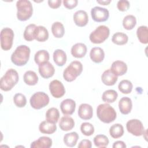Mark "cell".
I'll list each match as a JSON object with an SVG mask.
<instances>
[{
	"label": "cell",
	"instance_id": "obj_28",
	"mask_svg": "<svg viewBox=\"0 0 148 148\" xmlns=\"http://www.w3.org/2000/svg\"><path fill=\"white\" fill-rule=\"evenodd\" d=\"M79 139V135L76 132L66 134L64 136V142L68 147H73L76 145Z\"/></svg>",
	"mask_w": 148,
	"mask_h": 148
},
{
	"label": "cell",
	"instance_id": "obj_37",
	"mask_svg": "<svg viewBox=\"0 0 148 148\" xmlns=\"http://www.w3.org/2000/svg\"><path fill=\"white\" fill-rule=\"evenodd\" d=\"M109 142L108 138L105 135L99 134L94 138V145L97 147H106L108 146Z\"/></svg>",
	"mask_w": 148,
	"mask_h": 148
},
{
	"label": "cell",
	"instance_id": "obj_4",
	"mask_svg": "<svg viewBox=\"0 0 148 148\" xmlns=\"http://www.w3.org/2000/svg\"><path fill=\"white\" fill-rule=\"evenodd\" d=\"M16 7L17 9V17L18 20L21 21H26L32 16L33 7L29 1H18L16 2Z\"/></svg>",
	"mask_w": 148,
	"mask_h": 148
},
{
	"label": "cell",
	"instance_id": "obj_45",
	"mask_svg": "<svg viewBox=\"0 0 148 148\" xmlns=\"http://www.w3.org/2000/svg\"><path fill=\"white\" fill-rule=\"evenodd\" d=\"M112 147L113 148H125L126 147V145L125 144V143L123 141L121 140H118V141H116L113 143Z\"/></svg>",
	"mask_w": 148,
	"mask_h": 148
},
{
	"label": "cell",
	"instance_id": "obj_5",
	"mask_svg": "<svg viewBox=\"0 0 148 148\" xmlns=\"http://www.w3.org/2000/svg\"><path fill=\"white\" fill-rule=\"evenodd\" d=\"M82 64L79 61H73L64 71V79L66 82H72L82 73Z\"/></svg>",
	"mask_w": 148,
	"mask_h": 148
},
{
	"label": "cell",
	"instance_id": "obj_13",
	"mask_svg": "<svg viewBox=\"0 0 148 148\" xmlns=\"http://www.w3.org/2000/svg\"><path fill=\"white\" fill-rule=\"evenodd\" d=\"M73 21L78 27H84L88 21V17L87 12L83 10L76 11L73 16Z\"/></svg>",
	"mask_w": 148,
	"mask_h": 148
},
{
	"label": "cell",
	"instance_id": "obj_12",
	"mask_svg": "<svg viewBox=\"0 0 148 148\" xmlns=\"http://www.w3.org/2000/svg\"><path fill=\"white\" fill-rule=\"evenodd\" d=\"M60 108L64 115H71L75 110L76 102L72 99H65L61 102Z\"/></svg>",
	"mask_w": 148,
	"mask_h": 148
},
{
	"label": "cell",
	"instance_id": "obj_6",
	"mask_svg": "<svg viewBox=\"0 0 148 148\" xmlns=\"http://www.w3.org/2000/svg\"><path fill=\"white\" fill-rule=\"evenodd\" d=\"M110 34L109 28L105 25H99L92 31L89 38L92 43L99 44L103 43L106 39H108Z\"/></svg>",
	"mask_w": 148,
	"mask_h": 148
},
{
	"label": "cell",
	"instance_id": "obj_21",
	"mask_svg": "<svg viewBox=\"0 0 148 148\" xmlns=\"http://www.w3.org/2000/svg\"><path fill=\"white\" fill-rule=\"evenodd\" d=\"M91 60L95 63L101 62L105 57L103 50L99 47H95L91 49L90 53Z\"/></svg>",
	"mask_w": 148,
	"mask_h": 148
},
{
	"label": "cell",
	"instance_id": "obj_8",
	"mask_svg": "<svg viewBox=\"0 0 148 148\" xmlns=\"http://www.w3.org/2000/svg\"><path fill=\"white\" fill-rule=\"evenodd\" d=\"M13 31L8 27L3 28L1 32V46L3 50H10L13 45Z\"/></svg>",
	"mask_w": 148,
	"mask_h": 148
},
{
	"label": "cell",
	"instance_id": "obj_32",
	"mask_svg": "<svg viewBox=\"0 0 148 148\" xmlns=\"http://www.w3.org/2000/svg\"><path fill=\"white\" fill-rule=\"evenodd\" d=\"M109 134L113 138H119L124 134V128L120 124H114L110 127Z\"/></svg>",
	"mask_w": 148,
	"mask_h": 148
},
{
	"label": "cell",
	"instance_id": "obj_27",
	"mask_svg": "<svg viewBox=\"0 0 148 148\" xmlns=\"http://www.w3.org/2000/svg\"><path fill=\"white\" fill-rule=\"evenodd\" d=\"M24 83L29 86H34L38 82V77L37 74L32 71H28L25 72L23 76Z\"/></svg>",
	"mask_w": 148,
	"mask_h": 148
},
{
	"label": "cell",
	"instance_id": "obj_14",
	"mask_svg": "<svg viewBox=\"0 0 148 148\" xmlns=\"http://www.w3.org/2000/svg\"><path fill=\"white\" fill-rule=\"evenodd\" d=\"M39 72L42 77L48 79L54 75L55 69L53 65L48 61L39 65Z\"/></svg>",
	"mask_w": 148,
	"mask_h": 148
},
{
	"label": "cell",
	"instance_id": "obj_3",
	"mask_svg": "<svg viewBox=\"0 0 148 148\" xmlns=\"http://www.w3.org/2000/svg\"><path fill=\"white\" fill-rule=\"evenodd\" d=\"M19 76L14 69H8L0 80V88L4 91H10L17 83Z\"/></svg>",
	"mask_w": 148,
	"mask_h": 148
},
{
	"label": "cell",
	"instance_id": "obj_33",
	"mask_svg": "<svg viewBox=\"0 0 148 148\" xmlns=\"http://www.w3.org/2000/svg\"><path fill=\"white\" fill-rule=\"evenodd\" d=\"M128 36L123 32H116L113 34L112 38V41L113 43L117 45H124L128 42Z\"/></svg>",
	"mask_w": 148,
	"mask_h": 148
},
{
	"label": "cell",
	"instance_id": "obj_10",
	"mask_svg": "<svg viewBox=\"0 0 148 148\" xmlns=\"http://www.w3.org/2000/svg\"><path fill=\"white\" fill-rule=\"evenodd\" d=\"M91 15L94 21L96 22H104L108 20L109 17V12L106 8L95 6L91 9Z\"/></svg>",
	"mask_w": 148,
	"mask_h": 148
},
{
	"label": "cell",
	"instance_id": "obj_17",
	"mask_svg": "<svg viewBox=\"0 0 148 148\" xmlns=\"http://www.w3.org/2000/svg\"><path fill=\"white\" fill-rule=\"evenodd\" d=\"M117 76L109 69H107L103 72L101 76V80L102 83L106 86H113L117 81Z\"/></svg>",
	"mask_w": 148,
	"mask_h": 148
},
{
	"label": "cell",
	"instance_id": "obj_9",
	"mask_svg": "<svg viewBox=\"0 0 148 148\" xmlns=\"http://www.w3.org/2000/svg\"><path fill=\"white\" fill-rule=\"evenodd\" d=\"M126 128L128 132L133 135L139 136L145 134V128L142 123L138 119H131L127 121Z\"/></svg>",
	"mask_w": 148,
	"mask_h": 148
},
{
	"label": "cell",
	"instance_id": "obj_34",
	"mask_svg": "<svg viewBox=\"0 0 148 148\" xmlns=\"http://www.w3.org/2000/svg\"><path fill=\"white\" fill-rule=\"evenodd\" d=\"M117 92L114 90H108L103 92L102 95L103 101L106 103H113L117 98Z\"/></svg>",
	"mask_w": 148,
	"mask_h": 148
},
{
	"label": "cell",
	"instance_id": "obj_19",
	"mask_svg": "<svg viewBox=\"0 0 148 148\" xmlns=\"http://www.w3.org/2000/svg\"><path fill=\"white\" fill-rule=\"evenodd\" d=\"M52 146V140L47 136H41L31 144V148H49Z\"/></svg>",
	"mask_w": 148,
	"mask_h": 148
},
{
	"label": "cell",
	"instance_id": "obj_35",
	"mask_svg": "<svg viewBox=\"0 0 148 148\" xmlns=\"http://www.w3.org/2000/svg\"><path fill=\"white\" fill-rule=\"evenodd\" d=\"M36 25L34 24H31L27 25L24 32V38L27 41H32L35 39V32Z\"/></svg>",
	"mask_w": 148,
	"mask_h": 148
},
{
	"label": "cell",
	"instance_id": "obj_16",
	"mask_svg": "<svg viewBox=\"0 0 148 148\" xmlns=\"http://www.w3.org/2000/svg\"><path fill=\"white\" fill-rule=\"evenodd\" d=\"M110 70L117 76H122L127 72V65L124 62L117 60L112 63Z\"/></svg>",
	"mask_w": 148,
	"mask_h": 148
},
{
	"label": "cell",
	"instance_id": "obj_30",
	"mask_svg": "<svg viewBox=\"0 0 148 148\" xmlns=\"http://www.w3.org/2000/svg\"><path fill=\"white\" fill-rule=\"evenodd\" d=\"M136 35L139 42L143 44L148 43V28L147 26L141 25L136 30Z\"/></svg>",
	"mask_w": 148,
	"mask_h": 148
},
{
	"label": "cell",
	"instance_id": "obj_46",
	"mask_svg": "<svg viewBox=\"0 0 148 148\" xmlns=\"http://www.w3.org/2000/svg\"><path fill=\"white\" fill-rule=\"evenodd\" d=\"M97 2L101 5H107L108 4H109L111 2L110 0H106V1H97Z\"/></svg>",
	"mask_w": 148,
	"mask_h": 148
},
{
	"label": "cell",
	"instance_id": "obj_11",
	"mask_svg": "<svg viewBox=\"0 0 148 148\" xmlns=\"http://www.w3.org/2000/svg\"><path fill=\"white\" fill-rule=\"evenodd\" d=\"M49 90L52 96L56 98L62 97L65 93L63 84L58 80H53L50 83Z\"/></svg>",
	"mask_w": 148,
	"mask_h": 148
},
{
	"label": "cell",
	"instance_id": "obj_26",
	"mask_svg": "<svg viewBox=\"0 0 148 148\" xmlns=\"http://www.w3.org/2000/svg\"><path fill=\"white\" fill-rule=\"evenodd\" d=\"M50 58L49 53L45 50H40L38 51L34 56V60L35 63L40 65L49 61Z\"/></svg>",
	"mask_w": 148,
	"mask_h": 148
},
{
	"label": "cell",
	"instance_id": "obj_22",
	"mask_svg": "<svg viewBox=\"0 0 148 148\" xmlns=\"http://www.w3.org/2000/svg\"><path fill=\"white\" fill-rule=\"evenodd\" d=\"M59 126L61 130L68 131L71 130L75 126V121L70 116H64L62 117L59 121Z\"/></svg>",
	"mask_w": 148,
	"mask_h": 148
},
{
	"label": "cell",
	"instance_id": "obj_24",
	"mask_svg": "<svg viewBox=\"0 0 148 148\" xmlns=\"http://www.w3.org/2000/svg\"><path fill=\"white\" fill-rule=\"evenodd\" d=\"M53 60L57 66H63L66 62V53L61 49L56 50L53 53Z\"/></svg>",
	"mask_w": 148,
	"mask_h": 148
},
{
	"label": "cell",
	"instance_id": "obj_20",
	"mask_svg": "<svg viewBox=\"0 0 148 148\" xmlns=\"http://www.w3.org/2000/svg\"><path fill=\"white\" fill-rule=\"evenodd\" d=\"M71 54L75 58H83L87 53V47L82 43H77L71 48Z\"/></svg>",
	"mask_w": 148,
	"mask_h": 148
},
{
	"label": "cell",
	"instance_id": "obj_41",
	"mask_svg": "<svg viewBox=\"0 0 148 148\" xmlns=\"http://www.w3.org/2000/svg\"><path fill=\"white\" fill-rule=\"evenodd\" d=\"M130 4L129 1L126 0H120L117 3V9L121 12H124L130 8Z\"/></svg>",
	"mask_w": 148,
	"mask_h": 148
},
{
	"label": "cell",
	"instance_id": "obj_25",
	"mask_svg": "<svg viewBox=\"0 0 148 148\" xmlns=\"http://www.w3.org/2000/svg\"><path fill=\"white\" fill-rule=\"evenodd\" d=\"M49 38L47 29L43 26H37L35 32V39L38 42H45Z\"/></svg>",
	"mask_w": 148,
	"mask_h": 148
},
{
	"label": "cell",
	"instance_id": "obj_7",
	"mask_svg": "<svg viewBox=\"0 0 148 148\" xmlns=\"http://www.w3.org/2000/svg\"><path fill=\"white\" fill-rule=\"evenodd\" d=\"M49 97L44 92H36L34 94L29 100L32 108L35 109H40L47 106L49 103Z\"/></svg>",
	"mask_w": 148,
	"mask_h": 148
},
{
	"label": "cell",
	"instance_id": "obj_39",
	"mask_svg": "<svg viewBox=\"0 0 148 148\" xmlns=\"http://www.w3.org/2000/svg\"><path fill=\"white\" fill-rule=\"evenodd\" d=\"M80 131L83 135L88 136L94 134V127L92 124L88 122H85L81 124Z\"/></svg>",
	"mask_w": 148,
	"mask_h": 148
},
{
	"label": "cell",
	"instance_id": "obj_1",
	"mask_svg": "<svg viewBox=\"0 0 148 148\" xmlns=\"http://www.w3.org/2000/svg\"><path fill=\"white\" fill-rule=\"evenodd\" d=\"M30 49L27 46H18L12 53L11 61L17 66H23L28 62L30 56Z\"/></svg>",
	"mask_w": 148,
	"mask_h": 148
},
{
	"label": "cell",
	"instance_id": "obj_42",
	"mask_svg": "<svg viewBox=\"0 0 148 148\" xmlns=\"http://www.w3.org/2000/svg\"><path fill=\"white\" fill-rule=\"evenodd\" d=\"M77 0H64L63 1L64 6L68 9H72L75 8L77 6Z\"/></svg>",
	"mask_w": 148,
	"mask_h": 148
},
{
	"label": "cell",
	"instance_id": "obj_44",
	"mask_svg": "<svg viewBox=\"0 0 148 148\" xmlns=\"http://www.w3.org/2000/svg\"><path fill=\"white\" fill-rule=\"evenodd\" d=\"M49 6L53 9H56L60 6L61 3V0H49L48 1Z\"/></svg>",
	"mask_w": 148,
	"mask_h": 148
},
{
	"label": "cell",
	"instance_id": "obj_2",
	"mask_svg": "<svg viewBox=\"0 0 148 148\" xmlns=\"http://www.w3.org/2000/svg\"><path fill=\"white\" fill-rule=\"evenodd\" d=\"M97 115L98 119L104 123H110L114 121L117 113L114 109L108 103H102L98 106Z\"/></svg>",
	"mask_w": 148,
	"mask_h": 148
},
{
	"label": "cell",
	"instance_id": "obj_15",
	"mask_svg": "<svg viewBox=\"0 0 148 148\" xmlns=\"http://www.w3.org/2000/svg\"><path fill=\"white\" fill-rule=\"evenodd\" d=\"M93 109L92 106L88 103L81 104L78 109V115L83 120H90L92 118Z\"/></svg>",
	"mask_w": 148,
	"mask_h": 148
},
{
	"label": "cell",
	"instance_id": "obj_38",
	"mask_svg": "<svg viewBox=\"0 0 148 148\" xmlns=\"http://www.w3.org/2000/svg\"><path fill=\"white\" fill-rule=\"evenodd\" d=\"M133 85L128 80H121L118 86V88L119 91L123 94H130L132 90Z\"/></svg>",
	"mask_w": 148,
	"mask_h": 148
},
{
	"label": "cell",
	"instance_id": "obj_29",
	"mask_svg": "<svg viewBox=\"0 0 148 148\" xmlns=\"http://www.w3.org/2000/svg\"><path fill=\"white\" fill-rule=\"evenodd\" d=\"M60 117V113L58 110L56 108H51L49 109L46 113V121L56 124Z\"/></svg>",
	"mask_w": 148,
	"mask_h": 148
},
{
	"label": "cell",
	"instance_id": "obj_23",
	"mask_svg": "<svg viewBox=\"0 0 148 148\" xmlns=\"http://www.w3.org/2000/svg\"><path fill=\"white\" fill-rule=\"evenodd\" d=\"M39 131L42 134H51L57 130L56 124L50 123L46 120L41 122L39 125Z\"/></svg>",
	"mask_w": 148,
	"mask_h": 148
},
{
	"label": "cell",
	"instance_id": "obj_18",
	"mask_svg": "<svg viewBox=\"0 0 148 148\" xmlns=\"http://www.w3.org/2000/svg\"><path fill=\"white\" fill-rule=\"evenodd\" d=\"M119 108L122 114H128L131 112L132 108L131 99L127 97L121 98L119 102Z\"/></svg>",
	"mask_w": 148,
	"mask_h": 148
},
{
	"label": "cell",
	"instance_id": "obj_43",
	"mask_svg": "<svg viewBox=\"0 0 148 148\" xmlns=\"http://www.w3.org/2000/svg\"><path fill=\"white\" fill-rule=\"evenodd\" d=\"M91 147L92 143L88 139H83L78 145V147L79 148H91Z\"/></svg>",
	"mask_w": 148,
	"mask_h": 148
},
{
	"label": "cell",
	"instance_id": "obj_31",
	"mask_svg": "<svg viewBox=\"0 0 148 148\" xmlns=\"http://www.w3.org/2000/svg\"><path fill=\"white\" fill-rule=\"evenodd\" d=\"M51 32L54 37L57 38H62L65 33L63 24L59 21L54 22L51 25Z\"/></svg>",
	"mask_w": 148,
	"mask_h": 148
},
{
	"label": "cell",
	"instance_id": "obj_36",
	"mask_svg": "<svg viewBox=\"0 0 148 148\" xmlns=\"http://www.w3.org/2000/svg\"><path fill=\"white\" fill-rule=\"evenodd\" d=\"M136 24V17L131 14L127 15L123 20V25L127 30L132 29Z\"/></svg>",
	"mask_w": 148,
	"mask_h": 148
},
{
	"label": "cell",
	"instance_id": "obj_40",
	"mask_svg": "<svg viewBox=\"0 0 148 148\" xmlns=\"http://www.w3.org/2000/svg\"><path fill=\"white\" fill-rule=\"evenodd\" d=\"M13 102L18 108H23L27 103V99L24 94L17 93L13 97Z\"/></svg>",
	"mask_w": 148,
	"mask_h": 148
}]
</instances>
